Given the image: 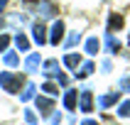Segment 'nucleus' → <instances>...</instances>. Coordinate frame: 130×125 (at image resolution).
<instances>
[{
  "label": "nucleus",
  "instance_id": "f257e3e1",
  "mask_svg": "<svg viewBox=\"0 0 130 125\" xmlns=\"http://www.w3.org/2000/svg\"><path fill=\"white\" fill-rule=\"evenodd\" d=\"M25 81L17 76V74H10V71H3L0 74V86L5 88L7 93H20V86Z\"/></svg>",
  "mask_w": 130,
  "mask_h": 125
},
{
  "label": "nucleus",
  "instance_id": "f03ea898",
  "mask_svg": "<svg viewBox=\"0 0 130 125\" xmlns=\"http://www.w3.org/2000/svg\"><path fill=\"white\" fill-rule=\"evenodd\" d=\"M79 110L81 113H91L93 110V93L91 91H81V96H79Z\"/></svg>",
  "mask_w": 130,
  "mask_h": 125
},
{
  "label": "nucleus",
  "instance_id": "7ed1b4c3",
  "mask_svg": "<svg viewBox=\"0 0 130 125\" xmlns=\"http://www.w3.org/2000/svg\"><path fill=\"white\" fill-rule=\"evenodd\" d=\"M64 39V22L61 20H57L54 25H52V34H49V42L52 44H59Z\"/></svg>",
  "mask_w": 130,
  "mask_h": 125
},
{
  "label": "nucleus",
  "instance_id": "20e7f679",
  "mask_svg": "<svg viewBox=\"0 0 130 125\" xmlns=\"http://www.w3.org/2000/svg\"><path fill=\"white\" fill-rule=\"evenodd\" d=\"M32 37H35L37 44H44V42H47V29H44L42 22H35V25H32Z\"/></svg>",
  "mask_w": 130,
  "mask_h": 125
},
{
  "label": "nucleus",
  "instance_id": "39448f33",
  "mask_svg": "<svg viewBox=\"0 0 130 125\" xmlns=\"http://www.w3.org/2000/svg\"><path fill=\"white\" fill-rule=\"evenodd\" d=\"M37 108H39L42 115H49L52 110H54V103H52L49 98H44V96H37Z\"/></svg>",
  "mask_w": 130,
  "mask_h": 125
},
{
  "label": "nucleus",
  "instance_id": "423d86ee",
  "mask_svg": "<svg viewBox=\"0 0 130 125\" xmlns=\"http://www.w3.org/2000/svg\"><path fill=\"white\" fill-rule=\"evenodd\" d=\"M120 27H123V15L110 12V17H108V34H113V32L120 29Z\"/></svg>",
  "mask_w": 130,
  "mask_h": 125
},
{
  "label": "nucleus",
  "instance_id": "0eeeda50",
  "mask_svg": "<svg viewBox=\"0 0 130 125\" xmlns=\"http://www.w3.org/2000/svg\"><path fill=\"white\" fill-rule=\"evenodd\" d=\"M76 91H66L64 93V105H66V110H76Z\"/></svg>",
  "mask_w": 130,
  "mask_h": 125
},
{
  "label": "nucleus",
  "instance_id": "6e6552de",
  "mask_svg": "<svg viewBox=\"0 0 130 125\" xmlns=\"http://www.w3.org/2000/svg\"><path fill=\"white\" fill-rule=\"evenodd\" d=\"M118 93H120V91H113V93H106V96L101 98V108H110L113 103H118Z\"/></svg>",
  "mask_w": 130,
  "mask_h": 125
},
{
  "label": "nucleus",
  "instance_id": "1a4fd4ad",
  "mask_svg": "<svg viewBox=\"0 0 130 125\" xmlns=\"http://www.w3.org/2000/svg\"><path fill=\"white\" fill-rule=\"evenodd\" d=\"M39 12H42L44 17H54V12H57V7L52 5L49 0H44V3H39Z\"/></svg>",
  "mask_w": 130,
  "mask_h": 125
},
{
  "label": "nucleus",
  "instance_id": "9d476101",
  "mask_svg": "<svg viewBox=\"0 0 130 125\" xmlns=\"http://www.w3.org/2000/svg\"><path fill=\"white\" fill-rule=\"evenodd\" d=\"M37 66H39V54H29L27 61H25V69H27V71H35Z\"/></svg>",
  "mask_w": 130,
  "mask_h": 125
},
{
  "label": "nucleus",
  "instance_id": "9b49d317",
  "mask_svg": "<svg viewBox=\"0 0 130 125\" xmlns=\"http://www.w3.org/2000/svg\"><path fill=\"white\" fill-rule=\"evenodd\" d=\"M15 44H17V49H20V51H27V49H29V39L22 34V32L15 37Z\"/></svg>",
  "mask_w": 130,
  "mask_h": 125
},
{
  "label": "nucleus",
  "instance_id": "f8f14e48",
  "mask_svg": "<svg viewBox=\"0 0 130 125\" xmlns=\"http://www.w3.org/2000/svg\"><path fill=\"white\" fill-rule=\"evenodd\" d=\"M106 47H108V51H120V42L113 34H106Z\"/></svg>",
  "mask_w": 130,
  "mask_h": 125
},
{
  "label": "nucleus",
  "instance_id": "ddd939ff",
  "mask_svg": "<svg viewBox=\"0 0 130 125\" xmlns=\"http://www.w3.org/2000/svg\"><path fill=\"white\" fill-rule=\"evenodd\" d=\"M96 66L91 64V61H86V64L81 66V71H76V79H86V76H91V71H93Z\"/></svg>",
  "mask_w": 130,
  "mask_h": 125
},
{
  "label": "nucleus",
  "instance_id": "4468645a",
  "mask_svg": "<svg viewBox=\"0 0 130 125\" xmlns=\"http://www.w3.org/2000/svg\"><path fill=\"white\" fill-rule=\"evenodd\" d=\"M59 69V61H54V59H49V61H44V74L47 76H54Z\"/></svg>",
  "mask_w": 130,
  "mask_h": 125
},
{
  "label": "nucleus",
  "instance_id": "2eb2a0df",
  "mask_svg": "<svg viewBox=\"0 0 130 125\" xmlns=\"http://www.w3.org/2000/svg\"><path fill=\"white\" fill-rule=\"evenodd\" d=\"M98 47H101V44H98V37H91L86 42V51L88 54H98Z\"/></svg>",
  "mask_w": 130,
  "mask_h": 125
},
{
  "label": "nucleus",
  "instance_id": "dca6fc26",
  "mask_svg": "<svg viewBox=\"0 0 130 125\" xmlns=\"http://www.w3.org/2000/svg\"><path fill=\"white\" fill-rule=\"evenodd\" d=\"M64 64L69 66V69H76V66H79V57H76V54H66V57H64Z\"/></svg>",
  "mask_w": 130,
  "mask_h": 125
},
{
  "label": "nucleus",
  "instance_id": "f3484780",
  "mask_svg": "<svg viewBox=\"0 0 130 125\" xmlns=\"http://www.w3.org/2000/svg\"><path fill=\"white\" fill-rule=\"evenodd\" d=\"M5 64L7 66H17V54H15V51H7L5 54Z\"/></svg>",
  "mask_w": 130,
  "mask_h": 125
},
{
  "label": "nucleus",
  "instance_id": "a211bd4d",
  "mask_svg": "<svg viewBox=\"0 0 130 125\" xmlns=\"http://www.w3.org/2000/svg\"><path fill=\"white\" fill-rule=\"evenodd\" d=\"M118 115H123V118H128V115H130V101L120 103V108H118Z\"/></svg>",
  "mask_w": 130,
  "mask_h": 125
},
{
  "label": "nucleus",
  "instance_id": "6ab92c4d",
  "mask_svg": "<svg viewBox=\"0 0 130 125\" xmlns=\"http://www.w3.org/2000/svg\"><path fill=\"white\" fill-rule=\"evenodd\" d=\"M32 96H35V86H32V83H27V88L22 91V101H29Z\"/></svg>",
  "mask_w": 130,
  "mask_h": 125
},
{
  "label": "nucleus",
  "instance_id": "aec40b11",
  "mask_svg": "<svg viewBox=\"0 0 130 125\" xmlns=\"http://www.w3.org/2000/svg\"><path fill=\"white\" fill-rule=\"evenodd\" d=\"M42 91H47V93H49V96H57V93H59V88L54 86V83H49V81H47V83H44V86H42Z\"/></svg>",
  "mask_w": 130,
  "mask_h": 125
},
{
  "label": "nucleus",
  "instance_id": "412c9836",
  "mask_svg": "<svg viewBox=\"0 0 130 125\" xmlns=\"http://www.w3.org/2000/svg\"><path fill=\"white\" fill-rule=\"evenodd\" d=\"M7 44H10V37H7V34H0V51H5Z\"/></svg>",
  "mask_w": 130,
  "mask_h": 125
},
{
  "label": "nucleus",
  "instance_id": "4be33fe9",
  "mask_svg": "<svg viewBox=\"0 0 130 125\" xmlns=\"http://www.w3.org/2000/svg\"><path fill=\"white\" fill-rule=\"evenodd\" d=\"M120 91H130V76H123V81H120Z\"/></svg>",
  "mask_w": 130,
  "mask_h": 125
},
{
  "label": "nucleus",
  "instance_id": "5701e85b",
  "mask_svg": "<svg viewBox=\"0 0 130 125\" xmlns=\"http://www.w3.org/2000/svg\"><path fill=\"white\" fill-rule=\"evenodd\" d=\"M25 120H27L29 125H35V123H37V118H35V113H32V110H27V113H25Z\"/></svg>",
  "mask_w": 130,
  "mask_h": 125
},
{
  "label": "nucleus",
  "instance_id": "b1692460",
  "mask_svg": "<svg viewBox=\"0 0 130 125\" xmlns=\"http://www.w3.org/2000/svg\"><path fill=\"white\" fill-rule=\"evenodd\" d=\"M79 39H81V37H79V32H76V34H71L69 39H66V44H69V47H74V44L79 42Z\"/></svg>",
  "mask_w": 130,
  "mask_h": 125
},
{
  "label": "nucleus",
  "instance_id": "393cba45",
  "mask_svg": "<svg viewBox=\"0 0 130 125\" xmlns=\"http://www.w3.org/2000/svg\"><path fill=\"white\" fill-rule=\"evenodd\" d=\"M54 76H57V81H59V83H61V86H66V83H69V79H66V76H64V74H54Z\"/></svg>",
  "mask_w": 130,
  "mask_h": 125
},
{
  "label": "nucleus",
  "instance_id": "a878e982",
  "mask_svg": "<svg viewBox=\"0 0 130 125\" xmlns=\"http://www.w3.org/2000/svg\"><path fill=\"white\" fill-rule=\"evenodd\" d=\"M81 125H98V123H96V120H84Z\"/></svg>",
  "mask_w": 130,
  "mask_h": 125
},
{
  "label": "nucleus",
  "instance_id": "bb28decb",
  "mask_svg": "<svg viewBox=\"0 0 130 125\" xmlns=\"http://www.w3.org/2000/svg\"><path fill=\"white\" fill-rule=\"evenodd\" d=\"M5 3H7V0H0V10H3V7H5Z\"/></svg>",
  "mask_w": 130,
  "mask_h": 125
},
{
  "label": "nucleus",
  "instance_id": "cd10ccee",
  "mask_svg": "<svg viewBox=\"0 0 130 125\" xmlns=\"http://www.w3.org/2000/svg\"><path fill=\"white\" fill-rule=\"evenodd\" d=\"M0 27H3V20H0Z\"/></svg>",
  "mask_w": 130,
  "mask_h": 125
}]
</instances>
